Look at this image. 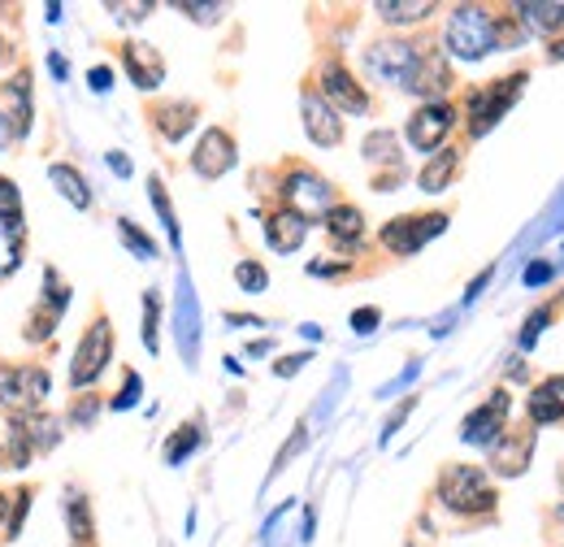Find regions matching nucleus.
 <instances>
[{"label": "nucleus", "mask_w": 564, "mask_h": 547, "mask_svg": "<svg viewBox=\"0 0 564 547\" xmlns=\"http://www.w3.org/2000/svg\"><path fill=\"white\" fill-rule=\"evenodd\" d=\"M447 53L460 62H482L499 49L495 40V13L482 4H456L447 18Z\"/></svg>", "instance_id": "nucleus-1"}, {"label": "nucleus", "mask_w": 564, "mask_h": 547, "mask_svg": "<svg viewBox=\"0 0 564 547\" xmlns=\"http://www.w3.org/2000/svg\"><path fill=\"white\" fill-rule=\"evenodd\" d=\"M438 500H443V508H452L460 517H478V513H491L499 495L478 465H447L438 479Z\"/></svg>", "instance_id": "nucleus-2"}, {"label": "nucleus", "mask_w": 564, "mask_h": 547, "mask_svg": "<svg viewBox=\"0 0 564 547\" xmlns=\"http://www.w3.org/2000/svg\"><path fill=\"white\" fill-rule=\"evenodd\" d=\"M279 192H282V201H286V208H295L304 222H308V217H326V213L335 208V187H330L317 170H308V165L286 170Z\"/></svg>", "instance_id": "nucleus-3"}, {"label": "nucleus", "mask_w": 564, "mask_h": 547, "mask_svg": "<svg viewBox=\"0 0 564 547\" xmlns=\"http://www.w3.org/2000/svg\"><path fill=\"white\" fill-rule=\"evenodd\" d=\"M109 361H113V326H109V318H96L87 326V335L78 340V352H74V365H70L74 392L91 387L109 369Z\"/></svg>", "instance_id": "nucleus-4"}, {"label": "nucleus", "mask_w": 564, "mask_h": 547, "mask_svg": "<svg viewBox=\"0 0 564 547\" xmlns=\"http://www.w3.org/2000/svg\"><path fill=\"white\" fill-rule=\"evenodd\" d=\"M53 392L48 369L40 365H0V405L18 412H35Z\"/></svg>", "instance_id": "nucleus-5"}, {"label": "nucleus", "mask_w": 564, "mask_h": 547, "mask_svg": "<svg viewBox=\"0 0 564 547\" xmlns=\"http://www.w3.org/2000/svg\"><path fill=\"white\" fill-rule=\"evenodd\" d=\"M422 49L409 44V40H378L365 49V69L378 78V83H395V87H409L413 83V69H417Z\"/></svg>", "instance_id": "nucleus-6"}, {"label": "nucleus", "mask_w": 564, "mask_h": 547, "mask_svg": "<svg viewBox=\"0 0 564 547\" xmlns=\"http://www.w3.org/2000/svg\"><path fill=\"white\" fill-rule=\"evenodd\" d=\"M525 87V74H508V78H495L491 87L474 92L469 96V136H487L495 122L512 109V100L521 96Z\"/></svg>", "instance_id": "nucleus-7"}, {"label": "nucleus", "mask_w": 564, "mask_h": 547, "mask_svg": "<svg viewBox=\"0 0 564 547\" xmlns=\"http://www.w3.org/2000/svg\"><path fill=\"white\" fill-rule=\"evenodd\" d=\"M447 230V213H417V217H395L382 226V248L395 257H413L417 248H425L434 235Z\"/></svg>", "instance_id": "nucleus-8"}, {"label": "nucleus", "mask_w": 564, "mask_h": 547, "mask_svg": "<svg viewBox=\"0 0 564 547\" xmlns=\"http://www.w3.org/2000/svg\"><path fill=\"white\" fill-rule=\"evenodd\" d=\"M57 443H62L57 421L35 417V412H18V417H13V439H9V461L22 470L35 452H48V448H57Z\"/></svg>", "instance_id": "nucleus-9"}, {"label": "nucleus", "mask_w": 564, "mask_h": 547, "mask_svg": "<svg viewBox=\"0 0 564 547\" xmlns=\"http://www.w3.org/2000/svg\"><path fill=\"white\" fill-rule=\"evenodd\" d=\"M508 409H512V396L499 387V392H491V400H487V405H478V409L465 417L460 439H465V443H474V448H495V443H499V435L508 430Z\"/></svg>", "instance_id": "nucleus-10"}, {"label": "nucleus", "mask_w": 564, "mask_h": 547, "mask_svg": "<svg viewBox=\"0 0 564 547\" xmlns=\"http://www.w3.org/2000/svg\"><path fill=\"white\" fill-rule=\"evenodd\" d=\"M452 127H456V109L447 105V100H430L422 105L413 118H409V143L417 148V152H438L443 148V139L452 136Z\"/></svg>", "instance_id": "nucleus-11"}, {"label": "nucleus", "mask_w": 564, "mask_h": 547, "mask_svg": "<svg viewBox=\"0 0 564 547\" xmlns=\"http://www.w3.org/2000/svg\"><path fill=\"white\" fill-rule=\"evenodd\" d=\"M335 114L344 109V114H365L369 109V96L360 92V83H356L348 66L344 62H326L322 66V92H317Z\"/></svg>", "instance_id": "nucleus-12"}, {"label": "nucleus", "mask_w": 564, "mask_h": 547, "mask_svg": "<svg viewBox=\"0 0 564 547\" xmlns=\"http://www.w3.org/2000/svg\"><path fill=\"white\" fill-rule=\"evenodd\" d=\"M66 304H70V291L62 287L57 270H44V300H40V309H35V313H31V322H26V340L31 343L48 340V335L57 331V322H62Z\"/></svg>", "instance_id": "nucleus-13"}, {"label": "nucleus", "mask_w": 564, "mask_h": 547, "mask_svg": "<svg viewBox=\"0 0 564 547\" xmlns=\"http://www.w3.org/2000/svg\"><path fill=\"white\" fill-rule=\"evenodd\" d=\"M300 109H304V131L313 143H322V148H335V143H344V118L317 96V92H308L304 87V96H300Z\"/></svg>", "instance_id": "nucleus-14"}, {"label": "nucleus", "mask_w": 564, "mask_h": 547, "mask_svg": "<svg viewBox=\"0 0 564 547\" xmlns=\"http://www.w3.org/2000/svg\"><path fill=\"white\" fill-rule=\"evenodd\" d=\"M230 165H235V139L226 136L221 127H209L196 143V152H192V170L200 179H221Z\"/></svg>", "instance_id": "nucleus-15"}, {"label": "nucleus", "mask_w": 564, "mask_h": 547, "mask_svg": "<svg viewBox=\"0 0 564 547\" xmlns=\"http://www.w3.org/2000/svg\"><path fill=\"white\" fill-rule=\"evenodd\" d=\"M530 452H534V430H503V435H499V443L491 448L495 474H503V479L525 474Z\"/></svg>", "instance_id": "nucleus-16"}, {"label": "nucleus", "mask_w": 564, "mask_h": 547, "mask_svg": "<svg viewBox=\"0 0 564 547\" xmlns=\"http://www.w3.org/2000/svg\"><path fill=\"white\" fill-rule=\"evenodd\" d=\"M122 66H127L131 83H135L140 92H156V87L165 83V62H161V53H156L152 44H143V40L122 44Z\"/></svg>", "instance_id": "nucleus-17"}, {"label": "nucleus", "mask_w": 564, "mask_h": 547, "mask_svg": "<svg viewBox=\"0 0 564 547\" xmlns=\"http://www.w3.org/2000/svg\"><path fill=\"white\" fill-rule=\"evenodd\" d=\"M447 87H452V66H447L443 49H422V57H417V69H413V83H409V92L425 96V105H430V100H438Z\"/></svg>", "instance_id": "nucleus-18"}, {"label": "nucleus", "mask_w": 564, "mask_h": 547, "mask_svg": "<svg viewBox=\"0 0 564 547\" xmlns=\"http://www.w3.org/2000/svg\"><path fill=\"white\" fill-rule=\"evenodd\" d=\"M265 239H270L274 253H295V248L308 239V222H304L295 208L282 205L265 217Z\"/></svg>", "instance_id": "nucleus-19"}, {"label": "nucleus", "mask_w": 564, "mask_h": 547, "mask_svg": "<svg viewBox=\"0 0 564 547\" xmlns=\"http://www.w3.org/2000/svg\"><path fill=\"white\" fill-rule=\"evenodd\" d=\"M530 421L534 426H552V421H564V374L547 378L534 387L530 396Z\"/></svg>", "instance_id": "nucleus-20"}, {"label": "nucleus", "mask_w": 564, "mask_h": 547, "mask_svg": "<svg viewBox=\"0 0 564 547\" xmlns=\"http://www.w3.org/2000/svg\"><path fill=\"white\" fill-rule=\"evenodd\" d=\"M512 18H521L530 31L539 35H561L564 31V0H530V4H517Z\"/></svg>", "instance_id": "nucleus-21"}, {"label": "nucleus", "mask_w": 564, "mask_h": 547, "mask_svg": "<svg viewBox=\"0 0 564 547\" xmlns=\"http://www.w3.org/2000/svg\"><path fill=\"white\" fill-rule=\"evenodd\" d=\"M152 122H156V131L170 139V143H178V139L196 127V105H192V100H170V105H156Z\"/></svg>", "instance_id": "nucleus-22"}, {"label": "nucleus", "mask_w": 564, "mask_h": 547, "mask_svg": "<svg viewBox=\"0 0 564 547\" xmlns=\"http://www.w3.org/2000/svg\"><path fill=\"white\" fill-rule=\"evenodd\" d=\"M22 239H26V226H22V213H0V278L22 266Z\"/></svg>", "instance_id": "nucleus-23"}, {"label": "nucleus", "mask_w": 564, "mask_h": 547, "mask_svg": "<svg viewBox=\"0 0 564 547\" xmlns=\"http://www.w3.org/2000/svg\"><path fill=\"white\" fill-rule=\"evenodd\" d=\"M326 230H330V239H335L339 248H356V244L365 239V217H360L356 205H335L326 213Z\"/></svg>", "instance_id": "nucleus-24"}, {"label": "nucleus", "mask_w": 564, "mask_h": 547, "mask_svg": "<svg viewBox=\"0 0 564 547\" xmlns=\"http://www.w3.org/2000/svg\"><path fill=\"white\" fill-rule=\"evenodd\" d=\"M373 13L391 26H413V22H425L434 13V0H378Z\"/></svg>", "instance_id": "nucleus-25"}, {"label": "nucleus", "mask_w": 564, "mask_h": 547, "mask_svg": "<svg viewBox=\"0 0 564 547\" xmlns=\"http://www.w3.org/2000/svg\"><path fill=\"white\" fill-rule=\"evenodd\" d=\"M456 170H460V152L438 148V152L430 157V165L422 170V179H417V183H422V192H430V196H434V192H447V183L456 179Z\"/></svg>", "instance_id": "nucleus-26"}, {"label": "nucleus", "mask_w": 564, "mask_h": 547, "mask_svg": "<svg viewBox=\"0 0 564 547\" xmlns=\"http://www.w3.org/2000/svg\"><path fill=\"white\" fill-rule=\"evenodd\" d=\"M48 179H53V187H57L74 208H91V192H87V183H83V174H78L74 165L53 161V165H48Z\"/></svg>", "instance_id": "nucleus-27"}, {"label": "nucleus", "mask_w": 564, "mask_h": 547, "mask_svg": "<svg viewBox=\"0 0 564 547\" xmlns=\"http://www.w3.org/2000/svg\"><path fill=\"white\" fill-rule=\"evenodd\" d=\"M66 522H70L74 547L91 544V535H96V522H91V504H87V495H78V491H70V495H66Z\"/></svg>", "instance_id": "nucleus-28"}, {"label": "nucleus", "mask_w": 564, "mask_h": 547, "mask_svg": "<svg viewBox=\"0 0 564 547\" xmlns=\"http://www.w3.org/2000/svg\"><path fill=\"white\" fill-rule=\"evenodd\" d=\"M200 439H205V435H200V426H178V435L165 443V461H170V465H183V461L200 448Z\"/></svg>", "instance_id": "nucleus-29"}, {"label": "nucleus", "mask_w": 564, "mask_h": 547, "mask_svg": "<svg viewBox=\"0 0 564 547\" xmlns=\"http://www.w3.org/2000/svg\"><path fill=\"white\" fill-rule=\"evenodd\" d=\"M365 157L378 161V165H400V152H395V136L391 131H373L365 139Z\"/></svg>", "instance_id": "nucleus-30"}, {"label": "nucleus", "mask_w": 564, "mask_h": 547, "mask_svg": "<svg viewBox=\"0 0 564 547\" xmlns=\"http://www.w3.org/2000/svg\"><path fill=\"white\" fill-rule=\"evenodd\" d=\"M118 235H122V244H127V248H131L140 261H152V257H156V244L143 235L131 217H122V222H118Z\"/></svg>", "instance_id": "nucleus-31"}, {"label": "nucleus", "mask_w": 564, "mask_h": 547, "mask_svg": "<svg viewBox=\"0 0 564 547\" xmlns=\"http://www.w3.org/2000/svg\"><path fill=\"white\" fill-rule=\"evenodd\" d=\"M235 282H239V291L261 296V291L270 287V274H265L261 261H239V266H235Z\"/></svg>", "instance_id": "nucleus-32"}, {"label": "nucleus", "mask_w": 564, "mask_h": 547, "mask_svg": "<svg viewBox=\"0 0 564 547\" xmlns=\"http://www.w3.org/2000/svg\"><path fill=\"white\" fill-rule=\"evenodd\" d=\"M148 196H152V205H156V213H161V222H165L170 239L178 244V217H174V205H170V196H165V183H161L156 174L148 179Z\"/></svg>", "instance_id": "nucleus-33"}, {"label": "nucleus", "mask_w": 564, "mask_h": 547, "mask_svg": "<svg viewBox=\"0 0 564 547\" xmlns=\"http://www.w3.org/2000/svg\"><path fill=\"white\" fill-rule=\"evenodd\" d=\"M156 326H161V300H156V291H148V296H143V347H148V352L161 347Z\"/></svg>", "instance_id": "nucleus-34"}, {"label": "nucleus", "mask_w": 564, "mask_h": 547, "mask_svg": "<svg viewBox=\"0 0 564 547\" xmlns=\"http://www.w3.org/2000/svg\"><path fill=\"white\" fill-rule=\"evenodd\" d=\"M178 13H187L192 22H205V26H213L221 13H226V4H192V0H183V4H174Z\"/></svg>", "instance_id": "nucleus-35"}, {"label": "nucleus", "mask_w": 564, "mask_h": 547, "mask_svg": "<svg viewBox=\"0 0 564 547\" xmlns=\"http://www.w3.org/2000/svg\"><path fill=\"white\" fill-rule=\"evenodd\" d=\"M105 9H109L118 22H143V18H148L156 4H152V0H140V4H105Z\"/></svg>", "instance_id": "nucleus-36"}, {"label": "nucleus", "mask_w": 564, "mask_h": 547, "mask_svg": "<svg viewBox=\"0 0 564 547\" xmlns=\"http://www.w3.org/2000/svg\"><path fill=\"white\" fill-rule=\"evenodd\" d=\"M552 322V309H534L530 313V322H525V331H521V347H534V340L543 335V326Z\"/></svg>", "instance_id": "nucleus-37"}, {"label": "nucleus", "mask_w": 564, "mask_h": 547, "mask_svg": "<svg viewBox=\"0 0 564 547\" xmlns=\"http://www.w3.org/2000/svg\"><path fill=\"white\" fill-rule=\"evenodd\" d=\"M140 392H143V378H140V374H135V369H131V374H127V392H118V400H113V409H131V405L140 400Z\"/></svg>", "instance_id": "nucleus-38"}, {"label": "nucleus", "mask_w": 564, "mask_h": 547, "mask_svg": "<svg viewBox=\"0 0 564 547\" xmlns=\"http://www.w3.org/2000/svg\"><path fill=\"white\" fill-rule=\"evenodd\" d=\"M0 213H22V196H18V187L9 183V179H0Z\"/></svg>", "instance_id": "nucleus-39"}, {"label": "nucleus", "mask_w": 564, "mask_h": 547, "mask_svg": "<svg viewBox=\"0 0 564 547\" xmlns=\"http://www.w3.org/2000/svg\"><path fill=\"white\" fill-rule=\"evenodd\" d=\"M378 322H382V313H378V309H356V313H352V331H356V335H369Z\"/></svg>", "instance_id": "nucleus-40"}, {"label": "nucleus", "mask_w": 564, "mask_h": 547, "mask_svg": "<svg viewBox=\"0 0 564 547\" xmlns=\"http://www.w3.org/2000/svg\"><path fill=\"white\" fill-rule=\"evenodd\" d=\"M304 361H308V352H295V356H282L279 365H274V374H279V378H291V374H300V369H304Z\"/></svg>", "instance_id": "nucleus-41"}, {"label": "nucleus", "mask_w": 564, "mask_h": 547, "mask_svg": "<svg viewBox=\"0 0 564 547\" xmlns=\"http://www.w3.org/2000/svg\"><path fill=\"white\" fill-rule=\"evenodd\" d=\"M26 508H31V491H22V495H18V508H13V522H9V539H18V530H22V517H26Z\"/></svg>", "instance_id": "nucleus-42"}, {"label": "nucleus", "mask_w": 564, "mask_h": 547, "mask_svg": "<svg viewBox=\"0 0 564 547\" xmlns=\"http://www.w3.org/2000/svg\"><path fill=\"white\" fill-rule=\"evenodd\" d=\"M87 78H91V92H100V96L113 87V69H109V66H96L91 74H87Z\"/></svg>", "instance_id": "nucleus-43"}, {"label": "nucleus", "mask_w": 564, "mask_h": 547, "mask_svg": "<svg viewBox=\"0 0 564 547\" xmlns=\"http://www.w3.org/2000/svg\"><path fill=\"white\" fill-rule=\"evenodd\" d=\"M552 261H534V266H530V270H525V287H539V282H547V278H552Z\"/></svg>", "instance_id": "nucleus-44"}, {"label": "nucleus", "mask_w": 564, "mask_h": 547, "mask_svg": "<svg viewBox=\"0 0 564 547\" xmlns=\"http://www.w3.org/2000/svg\"><path fill=\"white\" fill-rule=\"evenodd\" d=\"M13 118H9V114H4V109H0V152H4V148H9V143H13Z\"/></svg>", "instance_id": "nucleus-45"}, {"label": "nucleus", "mask_w": 564, "mask_h": 547, "mask_svg": "<svg viewBox=\"0 0 564 547\" xmlns=\"http://www.w3.org/2000/svg\"><path fill=\"white\" fill-rule=\"evenodd\" d=\"M96 417V400H78L70 412V421H91Z\"/></svg>", "instance_id": "nucleus-46"}, {"label": "nucleus", "mask_w": 564, "mask_h": 547, "mask_svg": "<svg viewBox=\"0 0 564 547\" xmlns=\"http://www.w3.org/2000/svg\"><path fill=\"white\" fill-rule=\"evenodd\" d=\"M109 165H113V170H118V174H122V179H127V174H131V161H127V157H122V152H109Z\"/></svg>", "instance_id": "nucleus-47"}, {"label": "nucleus", "mask_w": 564, "mask_h": 547, "mask_svg": "<svg viewBox=\"0 0 564 547\" xmlns=\"http://www.w3.org/2000/svg\"><path fill=\"white\" fill-rule=\"evenodd\" d=\"M4 504H9V500H4V495H0V517H4Z\"/></svg>", "instance_id": "nucleus-48"}, {"label": "nucleus", "mask_w": 564, "mask_h": 547, "mask_svg": "<svg viewBox=\"0 0 564 547\" xmlns=\"http://www.w3.org/2000/svg\"><path fill=\"white\" fill-rule=\"evenodd\" d=\"M0 57H4V44H0Z\"/></svg>", "instance_id": "nucleus-49"}, {"label": "nucleus", "mask_w": 564, "mask_h": 547, "mask_svg": "<svg viewBox=\"0 0 564 547\" xmlns=\"http://www.w3.org/2000/svg\"><path fill=\"white\" fill-rule=\"evenodd\" d=\"M0 461H4V452H0Z\"/></svg>", "instance_id": "nucleus-50"}]
</instances>
